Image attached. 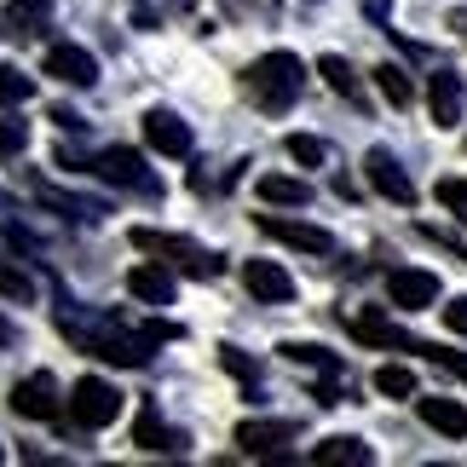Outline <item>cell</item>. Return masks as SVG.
Returning <instances> with one entry per match:
<instances>
[{"instance_id":"cell-28","label":"cell","mask_w":467,"mask_h":467,"mask_svg":"<svg viewBox=\"0 0 467 467\" xmlns=\"http://www.w3.org/2000/svg\"><path fill=\"white\" fill-rule=\"evenodd\" d=\"M439 202L456 213V220H467V179H439Z\"/></svg>"},{"instance_id":"cell-25","label":"cell","mask_w":467,"mask_h":467,"mask_svg":"<svg viewBox=\"0 0 467 467\" xmlns=\"http://www.w3.org/2000/svg\"><path fill=\"white\" fill-rule=\"evenodd\" d=\"M47 208H58L64 220H99V202H81V196H58V191H41Z\"/></svg>"},{"instance_id":"cell-21","label":"cell","mask_w":467,"mask_h":467,"mask_svg":"<svg viewBox=\"0 0 467 467\" xmlns=\"http://www.w3.org/2000/svg\"><path fill=\"white\" fill-rule=\"evenodd\" d=\"M375 87H381V99L392 104V110H404V104L416 99V81H410L399 64H381V69H375Z\"/></svg>"},{"instance_id":"cell-20","label":"cell","mask_w":467,"mask_h":467,"mask_svg":"<svg viewBox=\"0 0 467 467\" xmlns=\"http://www.w3.org/2000/svg\"><path fill=\"white\" fill-rule=\"evenodd\" d=\"M317 76L329 81V93H340V99H352V104H364V87H358V76H352V64L340 58V52H323V58H317Z\"/></svg>"},{"instance_id":"cell-17","label":"cell","mask_w":467,"mask_h":467,"mask_svg":"<svg viewBox=\"0 0 467 467\" xmlns=\"http://www.w3.org/2000/svg\"><path fill=\"white\" fill-rule=\"evenodd\" d=\"M254 191H260V202H272V208H306L312 202V185L295 179V173H265Z\"/></svg>"},{"instance_id":"cell-4","label":"cell","mask_w":467,"mask_h":467,"mask_svg":"<svg viewBox=\"0 0 467 467\" xmlns=\"http://www.w3.org/2000/svg\"><path fill=\"white\" fill-rule=\"evenodd\" d=\"M99 173L110 179V185H121V191H145V196H156L161 185H156V173L145 168V156L139 150H121V145H110L99 156Z\"/></svg>"},{"instance_id":"cell-1","label":"cell","mask_w":467,"mask_h":467,"mask_svg":"<svg viewBox=\"0 0 467 467\" xmlns=\"http://www.w3.org/2000/svg\"><path fill=\"white\" fill-rule=\"evenodd\" d=\"M300 81H306V64H300L295 52H265V58H254V69H248V93L272 116H283L300 99Z\"/></svg>"},{"instance_id":"cell-16","label":"cell","mask_w":467,"mask_h":467,"mask_svg":"<svg viewBox=\"0 0 467 467\" xmlns=\"http://www.w3.org/2000/svg\"><path fill=\"white\" fill-rule=\"evenodd\" d=\"M416 416L444 439H467V410L456 399H416Z\"/></svg>"},{"instance_id":"cell-5","label":"cell","mask_w":467,"mask_h":467,"mask_svg":"<svg viewBox=\"0 0 467 467\" xmlns=\"http://www.w3.org/2000/svg\"><path fill=\"white\" fill-rule=\"evenodd\" d=\"M364 173H369V185L381 191L387 202H399V208H410V202H416V185H410V173L399 168V156H392V150H381V145H375V150L364 156Z\"/></svg>"},{"instance_id":"cell-15","label":"cell","mask_w":467,"mask_h":467,"mask_svg":"<svg viewBox=\"0 0 467 467\" xmlns=\"http://www.w3.org/2000/svg\"><path fill=\"white\" fill-rule=\"evenodd\" d=\"M352 335L364 340V347H416V340H410L392 317H381V312H352ZM416 352H421V347H416Z\"/></svg>"},{"instance_id":"cell-19","label":"cell","mask_w":467,"mask_h":467,"mask_svg":"<svg viewBox=\"0 0 467 467\" xmlns=\"http://www.w3.org/2000/svg\"><path fill=\"white\" fill-rule=\"evenodd\" d=\"M312 462H317V467H340V462H347V467H369L375 451H369L364 439H323L317 451H312Z\"/></svg>"},{"instance_id":"cell-23","label":"cell","mask_w":467,"mask_h":467,"mask_svg":"<svg viewBox=\"0 0 467 467\" xmlns=\"http://www.w3.org/2000/svg\"><path fill=\"white\" fill-rule=\"evenodd\" d=\"M0 295L12 300V306H29L35 300V277L24 272V265H12V260H0Z\"/></svg>"},{"instance_id":"cell-18","label":"cell","mask_w":467,"mask_h":467,"mask_svg":"<svg viewBox=\"0 0 467 467\" xmlns=\"http://www.w3.org/2000/svg\"><path fill=\"white\" fill-rule=\"evenodd\" d=\"M133 444H139V451H185V433H168V427H161V416H156V410H139V421H133Z\"/></svg>"},{"instance_id":"cell-10","label":"cell","mask_w":467,"mask_h":467,"mask_svg":"<svg viewBox=\"0 0 467 467\" xmlns=\"http://www.w3.org/2000/svg\"><path fill=\"white\" fill-rule=\"evenodd\" d=\"M243 283H248V295H254V300H265V306L295 300V277L283 272L277 260H248V265H243Z\"/></svg>"},{"instance_id":"cell-31","label":"cell","mask_w":467,"mask_h":467,"mask_svg":"<svg viewBox=\"0 0 467 467\" xmlns=\"http://www.w3.org/2000/svg\"><path fill=\"white\" fill-rule=\"evenodd\" d=\"M41 17H47L41 0H12V24L24 29V35H29V24H41Z\"/></svg>"},{"instance_id":"cell-13","label":"cell","mask_w":467,"mask_h":467,"mask_svg":"<svg viewBox=\"0 0 467 467\" xmlns=\"http://www.w3.org/2000/svg\"><path fill=\"white\" fill-rule=\"evenodd\" d=\"M128 295L145 306H173V272L168 265H133L128 272Z\"/></svg>"},{"instance_id":"cell-12","label":"cell","mask_w":467,"mask_h":467,"mask_svg":"<svg viewBox=\"0 0 467 467\" xmlns=\"http://www.w3.org/2000/svg\"><path fill=\"white\" fill-rule=\"evenodd\" d=\"M145 145L161 156H191V128L173 110H145Z\"/></svg>"},{"instance_id":"cell-2","label":"cell","mask_w":467,"mask_h":467,"mask_svg":"<svg viewBox=\"0 0 467 467\" xmlns=\"http://www.w3.org/2000/svg\"><path fill=\"white\" fill-rule=\"evenodd\" d=\"M133 248L173 260L185 277H213V272H220V260H213L208 248H196V243H185V237H168V231H150V225H139V231H133Z\"/></svg>"},{"instance_id":"cell-32","label":"cell","mask_w":467,"mask_h":467,"mask_svg":"<svg viewBox=\"0 0 467 467\" xmlns=\"http://www.w3.org/2000/svg\"><path fill=\"white\" fill-rule=\"evenodd\" d=\"M444 323H451V335H467V295H456L451 306H444Z\"/></svg>"},{"instance_id":"cell-22","label":"cell","mask_w":467,"mask_h":467,"mask_svg":"<svg viewBox=\"0 0 467 467\" xmlns=\"http://www.w3.org/2000/svg\"><path fill=\"white\" fill-rule=\"evenodd\" d=\"M375 392H387V399H416V369L410 364H381L375 369Z\"/></svg>"},{"instance_id":"cell-6","label":"cell","mask_w":467,"mask_h":467,"mask_svg":"<svg viewBox=\"0 0 467 467\" xmlns=\"http://www.w3.org/2000/svg\"><path fill=\"white\" fill-rule=\"evenodd\" d=\"M12 416H24V421H52L58 416V381L41 369V375H29V381H17L12 387Z\"/></svg>"},{"instance_id":"cell-29","label":"cell","mask_w":467,"mask_h":467,"mask_svg":"<svg viewBox=\"0 0 467 467\" xmlns=\"http://www.w3.org/2000/svg\"><path fill=\"white\" fill-rule=\"evenodd\" d=\"M427 358H433V364L439 369H451L456 375V381H467V352H444V347H421Z\"/></svg>"},{"instance_id":"cell-11","label":"cell","mask_w":467,"mask_h":467,"mask_svg":"<svg viewBox=\"0 0 467 467\" xmlns=\"http://www.w3.org/2000/svg\"><path fill=\"white\" fill-rule=\"evenodd\" d=\"M427 104H433V121L439 128H456L462 110H467V87L456 69H433V81H427Z\"/></svg>"},{"instance_id":"cell-8","label":"cell","mask_w":467,"mask_h":467,"mask_svg":"<svg viewBox=\"0 0 467 467\" xmlns=\"http://www.w3.org/2000/svg\"><path fill=\"white\" fill-rule=\"evenodd\" d=\"M265 237H277V243H289L300 248V254H335V237L323 225H306V220H283V213H265L260 220Z\"/></svg>"},{"instance_id":"cell-3","label":"cell","mask_w":467,"mask_h":467,"mask_svg":"<svg viewBox=\"0 0 467 467\" xmlns=\"http://www.w3.org/2000/svg\"><path fill=\"white\" fill-rule=\"evenodd\" d=\"M69 416H76V427L99 433V427H110L121 416V392L110 381H99V375H81V381L69 387Z\"/></svg>"},{"instance_id":"cell-9","label":"cell","mask_w":467,"mask_h":467,"mask_svg":"<svg viewBox=\"0 0 467 467\" xmlns=\"http://www.w3.org/2000/svg\"><path fill=\"white\" fill-rule=\"evenodd\" d=\"M47 76H58L64 87H93L99 81V58L87 47L58 41V47H47Z\"/></svg>"},{"instance_id":"cell-24","label":"cell","mask_w":467,"mask_h":467,"mask_svg":"<svg viewBox=\"0 0 467 467\" xmlns=\"http://www.w3.org/2000/svg\"><path fill=\"white\" fill-rule=\"evenodd\" d=\"M29 93H35V81L24 76L17 64H0V110H12V104H29Z\"/></svg>"},{"instance_id":"cell-27","label":"cell","mask_w":467,"mask_h":467,"mask_svg":"<svg viewBox=\"0 0 467 467\" xmlns=\"http://www.w3.org/2000/svg\"><path fill=\"white\" fill-rule=\"evenodd\" d=\"M24 145H29V128L12 121V116H0V156H24Z\"/></svg>"},{"instance_id":"cell-7","label":"cell","mask_w":467,"mask_h":467,"mask_svg":"<svg viewBox=\"0 0 467 467\" xmlns=\"http://www.w3.org/2000/svg\"><path fill=\"white\" fill-rule=\"evenodd\" d=\"M387 300L404 312H421L439 300V277L433 272H416V265H399V272H387Z\"/></svg>"},{"instance_id":"cell-26","label":"cell","mask_w":467,"mask_h":467,"mask_svg":"<svg viewBox=\"0 0 467 467\" xmlns=\"http://www.w3.org/2000/svg\"><path fill=\"white\" fill-rule=\"evenodd\" d=\"M323 156H329V150H323V139H312V133H289V161H300V168H317Z\"/></svg>"},{"instance_id":"cell-14","label":"cell","mask_w":467,"mask_h":467,"mask_svg":"<svg viewBox=\"0 0 467 467\" xmlns=\"http://www.w3.org/2000/svg\"><path fill=\"white\" fill-rule=\"evenodd\" d=\"M289 439H295L289 421H243V427H237V444H243V451H248V456H272V462H283L277 444H289Z\"/></svg>"},{"instance_id":"cell-33","label":"cell","mask_w":467,"mask_h":467,"mask_svg":"<svg viewBox=\"0 0 467 467\" xmlns=\"http://www.w3.org/2000/svg\"><path fill=\"white\" fill-rule=\"evenodd\" d=\"M0 462H6V451H0Z\"/></svg>"},{"instance_id":"cell-30","label":"cell","mask_w":467,"mask_h":467,"mask_svg":"<svg viewBox=\"0 0 467 467\" xmlns=\"http://www.w3.org/2000/svg\"><path fill=\"white\" fill-rule=\"evenodd\" d=\"M220 364H225L231 375H243V381H248V387H254V381H260V369H254V364H248V358H243L237 347H220Z\"/></svg>"}]
</instances>
